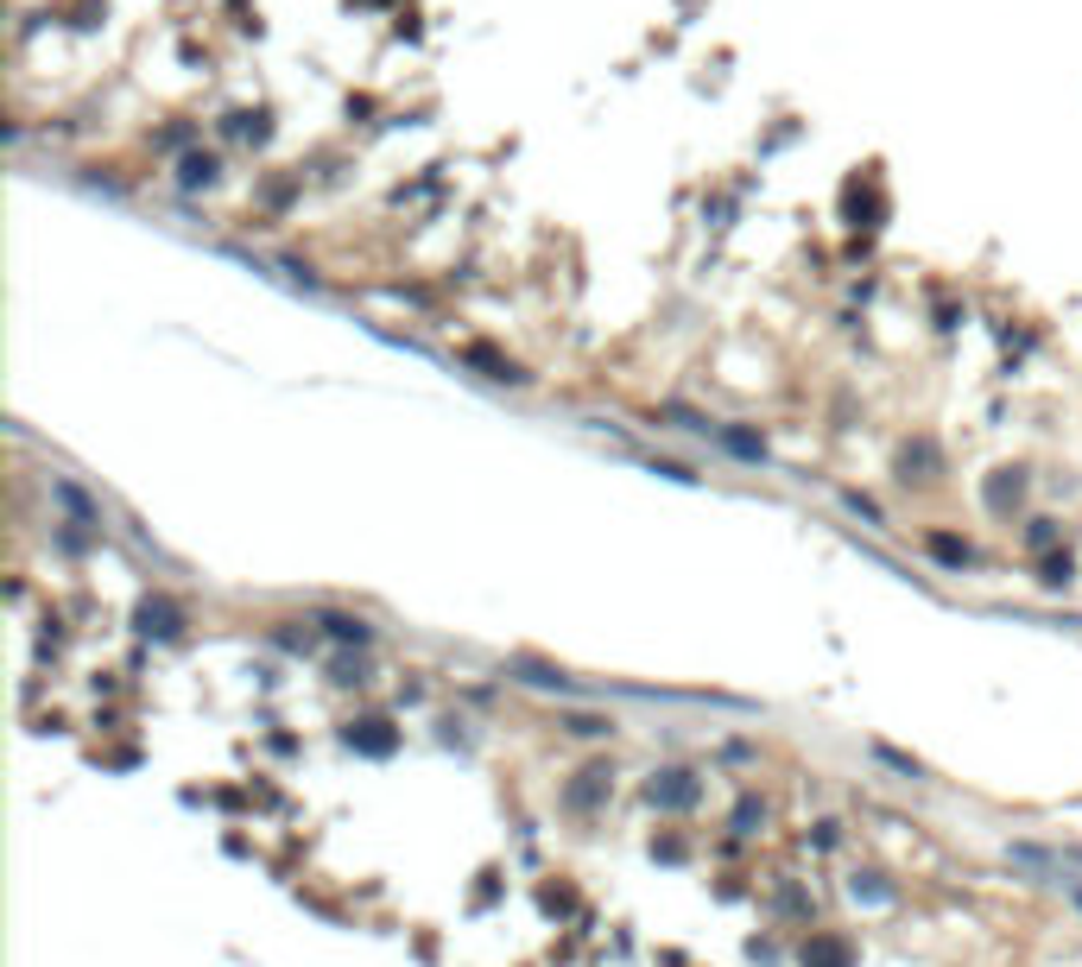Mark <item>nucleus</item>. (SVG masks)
<instances>
[{
  "label": "nucleus",
  "instance_id": "nucleus-3",
  "mask_svg": "<svg viewBox=\"0 0 1082 967\" xmlns=\"http://www.w3.org/2000/svg\"><path fill=\"white\" fill-rule=\"evenodd\" d=\"M805 961L810 967H848V948L842 942H817V948H805Z\"/></svg>",
  "mask_w": 1082,
  "mask_h": 967
},
{
  "label": "nucleus",
  "instance_id": "nucleus-2",
  "mask_svg": "<svg viewBox=\"0 0 1082 967\" xmlns=\"http://www.w3.org/2000/svg\"><path fill=\"white\" fill-rule=\"evenodd\" d=\"M354 740V746H361V753H393V734H387V721H361V734H349Z\"/></svg>",
  "mask_w": 1082,
  "mask_h": 967
},
{
  "label": "nucleus",
  "instance_id": "nucleus-1",
  "mask_svg": "<svg viewBox=\"0 0 1082 967\" xmlns=\"http://www.w3.org/2000/svg\"><path fill=\"white\" fill-rule=\"evenodd\" d=\"M652 797L684 810V803H696V784H690V772H665V784H652Z\"/></svg>",
  "mask_w": 1082,
  "mask_h": 967
}]
</instances>
